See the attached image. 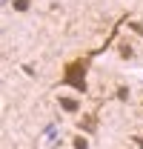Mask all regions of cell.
<instances>
[{
    "label": "cell",
    "instance_id": "1",
    "mask_svg": "<svg viewBox=\"0 0 143 149\" xmlns=\"http://www.w3.org/2000/svg\"><path fill=\"white\" fill-rule=\"evenodd\" d=\"M86 63L80 60V63H72L69 69H66V83L69 86H74L77 92H86Z\"/></svg>",
    "mask_w": 143,
    "mask_h": 149
},
{
    "label": "cell",
    "instance_id": "2",
    "mask_svg": "<svg viewBox=\"0 0 143 149\" xmlns=\"http://www.w3.org/2000/svg\"><path fill=\"white\" fill-rule=\"evenodd\" d=\"M60 109H63V112H77L80 103H77L74 97H60Z\"/></svg>",
    "mask_w": 143,
    "mask_h": 149
},
{
    "label": "cell",
    "instance_id": "3",
    "mask_svg": "<svg viewBox=\"0 0 143 149\" xmlns=\"http://www.w3.org/2000/svg\"><path fill=\"white\" fill-rule=\"evenodd\" d=\"M29 6H32L29 0H15V9H17V12H29Z\"/></svg>",
    "mask_w": 143,
    "mask_h": 149
},
{
    "label": "cell",
    "instance_id": "4",
    "mask_svg": "<svg viewBox=\"0 0 143 149\" xmlns=\"http://www.w3.org/2000/svg\"><path fill=\"white\" fill-rule=\"evenodd\" d=\"M74 149H89V141L86 138H74Z\"/></svg>",
    "mask_w": 143,
    "mask_h": 149
},
{
    "label": "cell",
    "instance_id": "5",
    "mask_svg": "<svg viewBox=\"0 0 143 149\" xmlns=\"http://www.w3.org/2000/svg\"><path fill=\"white\" fill-rule=\"evenodd\" d=\"M80 129H83V132H94V123H92V120H86V123H80Z\"/></svg>",
    "mask_w": 143,
    "mask_h": 149
},
{
    "label": "cell",
    "instance_id": "6",
    "mask_svg": "<svg viewBox=\"0 0 143 149\" xmlns=\"http://www.w3.org/2000/svg\"><path fill=\"white\" fill-rule=\"evenodd\" d=\"M117 97H120V100H126V97H129V89H126V86H120V89H117Z\"/></svg>",
    "mask_w": 143,
    "mask_h": 149
},
{
    "label": "cell",
    "instance_id": "7",
    "mask_svg": "<svg viewBox=\"0 0 143 149\" xmlns=\"http://www.w3.org/2000/svg\"><path fill=\"white\" fill-rule=\"evenodd\" d=\"M132 32H137V35H143V23H132Z\"/></svg>",
    "mask_w": 143,
    "mask_h": 149
},
{
    "label": "cell",
    "instance_id": "8",
    "mask_svg": "<svg viewBox=\"0 0 143 149\" xmlns=\"http://www.w3.org/2000/svg\"><path fill=\"white\" fill-rule=\"evenodd\" d=\"M135 143H137V146H140V149H143V138H135Z\"/></svg>",
    "mask_w": 143,
    "mask_h": 149
}]
</instances>
